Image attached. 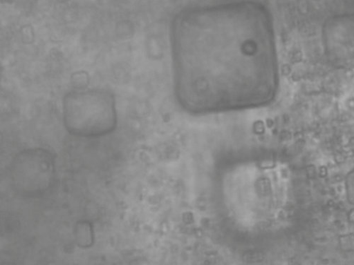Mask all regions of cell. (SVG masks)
Segmentation results:
<instances>
[{"instance_id": "1", "label": "cell", "mask_w": 354, "mask_h": 265, "mask_svg": "<svg viewBox=\"0 0 354 265\" xmlns=\"http://www.w3.org/2000/svg\"><path fill=\"white\" fill-rule=\"evenodd\" d=\"M177 97L191 112L242 109L269 102L277 86L271 21L254 4L191 9L174 21Z\"/></svg>"}, {"instance_id": "3", "label": "cell", "mask_w": 354, "mask_h": 265, "mask_svg": "<svg viewBox=\"0 0 354 265\" xmlns=\"http://www.w3.org/2000/svg\"><path fill=\"white\" fill-rule=\"evenodd\" d=\"M10 175L13 187L19 194L28 197L41 195L54 182V157L43 149L21 152L11 164Z\"/></svg>"}, {"instance_id": "2", "label": "cell", "mask_w": 354, "mask_h": 265, "mask_svg": "<svg viewBox=\"0 0 354 265\" xmlns=\"http://www.w3.org/2000/svg\"><path fill=\"white\" fill-rule=\"evenodd\" d=\"M63 110L65 127L74 136L100 137L115 128V102L113 95L109 91L71 92L64 99Z\"/></svg>"}]
</instances>
